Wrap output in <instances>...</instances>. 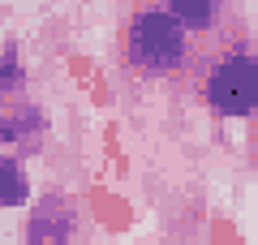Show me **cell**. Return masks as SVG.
Here are the masks:
<instances>
[{
    "mask_svg": "<svg viewBox=\"0 0 258 245\" xmlns=\"http://www.w3.org/2000/svg\"><path fill=\"white\" fill-rule=\"evenodd\" d=\"M125 56L142 73H176L189 56V35L168 9H138L125 30Z\"/></svg>",
    "mask_w": 258,
    "mask_h": 245,
    "instance_id": "cell-1",
    "label": "cell"
},
{
    "mask_svg": "<svg viewBox=\"0 0 258 245\" xmlns=\"http://www.w3.org/2000/svg\"><path fill=\"white\" fill-rule=\"evenodd\" d=\"M207 103L215 116L237 120L258 108V65L249 52H228L207 73Z\"/></svg>",
    "mask_w": 258,
    "mask_h": 245,
    "instance_id": "cell-2",
    "label": "cell"
},
{
    "mask_svg": "<svg viewBox=\"0 0 258 245\" xmlns=\"http://www.w3.org/2000/svg\"><path fill=\"white\" fill-rule=\"evenodd\" d=\"M47 142V112L39 103L22 99H0V159L22 163L26 155H39Z\"/></svg>",
    "mask_w": 258,
    "mask_h": 245,
    "instance_id": "cell-3",
    "label": "cell"
},
{
    "mask_svg": "<svg viewBox=\"0 0 258 245\" xmlns=\"http://www.w3.org/2000/svg\"><path fill=\"white\" fill-rule=\"evenodd\" d=\"M78 232V215H74V202L69 194H47L30 207L26 219V245H74Z\"/></svg>",
    "mask_w": 258,
    "mask_h": 245,
    "instance_id": "cell-4",
    "label": "cell"
},
{
    "mask_svg": "<svg viewBox=\"0 0 258 245\" xmlns=\"http://www.w3.org/2000/svg\"><path fill=\"white\" fill-rule=\"evenodd\" d=\"M30 202V176L22 163L13 159H0V211H13V207H26Z\"/></svg>",
    "mask_w": 258,
    "mask_h": 245,
    "instance_id": "cell-5",
    "label": "cell"
},
{
    "mask_svg": "<svg viewBox=\"0 0 258 245\" xmlns=\"http://www.w3.org/2000/svg\"><path fill=\"white\" fill-rule=\"evenodd\" d=\"M168 13L185 26V35L189 30H211L215 13H220V0H168Z\"/></svg>",
    "mask_w": 258,
    "mask_h": 245,
    "instance_id": "cell-6",
    "label": "cell"
},
{
    "mask_svg": "<svg viewBox=\"0 0 258 245\" xmlns=\"http://www.w3.org/2000/svg\"><path fill=\"white\" fill-rule=\"evenodd\" d=\"M26 91V65L18 56V39L0 47V99H13V95Z\"/></svg>",
    "mask_w": 258,
    "mask_h": 245,
    "instance_id": "cell-7",
    "label": "cell"
}]
</instances>
